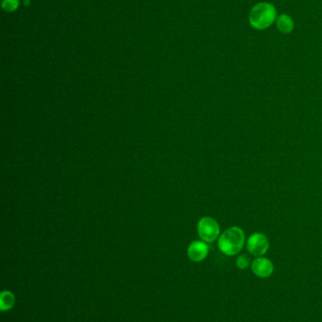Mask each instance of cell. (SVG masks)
<instances>
[{"label": "cell", "mask_w": 322, "mask_h": 322, "mask_svg": "<svg viewBox=\"0 0 322 322\" xmlns=\"http://www.w3.org/2000/svg\"><path fill=\"white\" fill-rule=\"evenodd\" d=\"M245 233L238 226L227 229L218 239V249L228 256L238 254L245 245Z\"/></svg>", "instance_id": "cell-1"}, {"label": "cell", "mask_w": 322, "mask_h": 322, "mask_svg": "<svg viewBox=\"0 0 322 322\" xmlns=\"http://www.w3.org/2000/svg\"><path fill=\"white\" fill-rule=\"evenodd\" d=\"M275 19V10L271 5L261 3L253 7L249 15V21L255 28L264 29L272 24Z\"/></svg>", "instance_id": "cell-2"}, {"label": "cell", "mask_w": 322, "mask_h": 322, "mask_svg": "<svg viewBox=\"0 0 322 322\" xmlns=\"http://www.w3.org/2000/svg\"><path fill=\"white\" fill-rule=\"evenodd\" d=\"M198 233L204 242H214L218 238L220 228L217 222L211 217H203L198 223Z\"/></svg>", "instance_id": "cell-3"}, {"label": "cell", "mask_w": 322, "mask_h": 322, "mask_svg": "<svg viewBox=\"0 0 322 322\" xmlns=\"http://www.w3.org/2000/svg\"><path fill=\"white\" fill-rule=\"evenodd\" d=\"M268 239L262 233H254L247 240V249L250 254L256 257L264 255L268 250Z\"/></svg>", "instance_id": "cell-4"}, {"label": "cell", "mask_w": 322, "mask_h": 322, "mask_svg": "<svg viewBox=\"0 0 322 322\" xmlns=\"http://www.w3.org/2000/svg\"><path fill=\"white\" fill-rule=\"evenodd\" d=\"M251 271L259 278H268L274 272L273 263L267 257H257L251 262Z\"/></svg>", "instance_id": "cell-5"}, {"label": "cell", "mask_w": 322, "mask_h": 322, "mask_svg": "<svg viewBox=\"0 0 322 322\" xmlns=\"http://www.w3.org/2000/svg\"><path fill=\"white\" fill-rule=\"evenodd\" d=\"M209 252V247L204 241H194L192 242L188 249V257L194 262H200L206 258Z\"/></svg>", "instance_id": "cell-6"}, {"label": "cell", "mask_w": 322, "mask_h": 322, "mask_svg": "<svg viewBox=\"0 0 322 322\" xmlns=\"http://www.w3.org/2000/svg\"><path fill=\"white\" fill-rule=\"evenodd\" d=\"M15 303V297L10 291H3L0 295V310H11Z\"/></svg>", "instance_id": "cell-7"}, {"label": "cell", "mask_w": 322, "mask_h": 322, "mask_svg": "<svg viewBox=\"0 0 322 322\" xmlns=\"http://www.w3.org/2000/svg\"><path fill=\"white\" fill-rule=\"evenodd\" d=\"M277 25H278L279 29L285 33L290 32L293 28L292 20L288 16H285V15H282L281 17H279V19L277 21Z\"/></svg>", "instance_id": "cell-8"}, {"label": "cell", "mask_w": 322, "mask_h": 322, "mask_svg": "<svg viewBox=\"0 0 322 322\" xmlns=\"http://www.w3.org/2000/svg\"><path fill=\"white\" fill-rule=\"evenodd\" d=\"M19 7L18 0H3L2 8L6 12H14Z\"/></svg>", "instance_id": "cell-9"}, {"label": "cell", "mask_w": 322, "mask_h": 322, "mask_svg": "<svg viewBox=\"0 0 322 322\" xmlns=\"http://www.w3.org/2000/svg\"><path fill=\"white\" fill-rule=\"evenodd\" d=\"M249 264H250V259L246 254H242V255L238 256L236 259V267L240 270L247 269L249 266Z\"/></svg>", "instance_id": "cell-10"}]
</instances>
